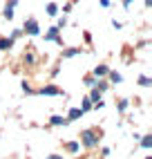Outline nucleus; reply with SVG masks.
I'll list each match as a JSON object with an SVG mask.
<instances>
[{
  "label": "nucleus",
  "instance_id": "nucleus-1",
  "mask_svg": "<svg viewBox=\"0 0 152 159\" xmlns=\"http://www.w3.org/2000/svg\"><path fill=\"white\" fill-rule=\"evenodd\" d=\"M101 139H103V132L101 130H83L81 132V143L85 148H96Z\"/></svg>",
  "mask_w": 152,
  "mask_h": 159
},
{
  "label": "nucleus",
  "instance_id": "nucleus-2",
  "mask_svg": "<svg viewBox=\"0 0 152 159\" xmlns=\"http://www.w3.org/2000/svg\"><path fill=\"white\" fill-rule=\"evenodd\" d=\"M23 34H27V36H38V34H40V25H38L36 18H27V20H25Z\"/></svg>",
  "mask_w": 152,
  "mask_h": 159
},
{
  "label": "nucleus",
  "instance_id": "nucleus-3",
  "mask_svg": "<svg viewBox=\"0 0 152 159\" xmlns=\"http://www.w3.org/2000/svg\"><path fill=\"white\" fill-rule=\"evenodd\" d=\"M36 94L38 97H65V92L58 88V85H45V88H40V90H36Z\"/></svg>",
  "mask_w": 152,
  "mask_h": 159
},
{
  "label": "nucleus",
  "instance_id": "nucleus-4",
  "mask_svg": "<svg viewBox=\"0 0 152 159\" xmlns=\"http://www.w3.org/2000/svg\"><path fill=\"white\" fill-rule=\"evenodd\" d=\"M16 5H18V0H7V2H5V9H2V18H5V20H9V23L14 20Z\"/></svg>",
  "mask_w": 152,
  "mask_h": 159
},
{
  "label": "nucleus",
  "instance_id": "nucleus-5",
  "mask_svg": "<svg viewBox=\"0 0 152 159\" xmlns=\"http://www.w3.org/2000/svg\"><path fill=\"white\" fill-rule=\"evenodd\" d=\"M58 31H60V29H58L56 25H54V27H49V29L45 31V40H54L56 45H65L63 40H60V36H58Z\"/></svg>",
  "mask_w": 152,
  "mask_h": 159
},
{
  "label": "nucleus",
  "instance_id": "nucleus-6",
  "mask_svg": "<svg viewBox=\"0 0 152 159\" xmlns=\"http://www.w3.org/2000/svg\"><path fill=\"white\" fill-rule=\"evenodd\" d=\"M67 123H72L67 116H60V114H51L49 116V125H67Z\"/></svg>",
  "mask_w": 152,
  "mask_h": 159
},
{
  "label": "nucleus",
  "instance_id": "nucleus-7",
  "mask_svg": "<svg viewBox=\"0 0 152 159\" xmlns=\"http://www.w3.org/2000/svg\"><path fill=\"white\" fill-rule=\"evenodd\" d=\"M14 43H16L14 38H7V36H2V38H0V52H9V49L14 47Z\"/></svg>",
  "mask_w": 152,
  "mask_h": 159
},
{
  "label": "nucleus",
  "instance_id": "nucleus-8",
  "mask_svg": "<svg viewBox=\"0 0 152 159\" xmlns=\"http://www.w3.org/2000/svg\"><path fill=\"white\" fill-rule=\"evenodd\" d=\"M65 150L72 152V155H76V152L81 150V141H65Z\"/></svg>",
  "mask_w": 152,
  "mask_h": 159
},
{
  "label": "nucleus",
  "instance_id": "nucleus-9",
  "mask_svg": "<svg viewBox=\"0 0 152 159\" xmlns=\"http://www.w3.org/2000/svg\"><path fill=\"white\" fill-rule=\"evenodd\" d=\"M83 114H85V112H83L81 108H72V110L67 112V119H69V121H78Z\"/></svg>",
  "mask_w": 152,
  "mask_h": 159
},
{
  "label": "nucleus",
  "instance_id": "nucleus-10",
  "mask_svg": "<svg viewBox=\"0 0 152 159\" xmlns=\"http://www.w3.org/2000/svg\"><path fill=\"white\" fill-rule=\"evenodd\" d=\"M78 54H81V47H67V49H63V58H74Z\"/></svg>",
  "mask_w": 152,
  "mask_h": 159
},
{
  "label": "nucleus",
  "instance_id": "nucleus-11",
  "mask_svg": "<svg viewBox=\"0 0 152 159\" xmlns=\"http://www.w3.org/2000/svg\"><path fill=\"white\" fill-rule=\"evenodd\" d=\"M107 72H110V67H107V65H96V67H94V76H96V79H103V76H107Z\"/></svg>",
  "mask_w": 152,
  "mask_h": 159
},
{
  "label": "nucleus",
  "instance_id": "nucleus-12",
  "mask_svg": "<svg viewBox=\"0 0 152 159\" xmlns=\"http://www.w3.org/2000/svg\"><path fill=\"white\" fill-rule=\"evenodd\" d=\"M141 148H143V150H150L152 148V134L150 132H145L143 137H141Z\"/></svg>",
  "mask_w": 152,
  "mask_h": 159
},
{
  "label": "nucleus",
  "instance_id": "nucleus-13",
  "mask_svg": "<svg viewBox=\"0 0 152 159\" xmlns=\"http://www.w3.org/2000/svg\"><path fill=\"white\" fill-rule=\"evenodd\" d=\"M107 79H110V83H116V85H118V83H123V76H121V74H118V72H107Z\"/></svg>",
  "mask_w": 152,
  "mask_h": 159
},
{
  "label": "nucleus",
  "instance_id": "nucleus-14",
  "mask_svg": "<svg viewBox=\"0 0 152 159\" xmlns=\"http://www.w3.org/2000/svg\"><path fill=\"white\" fill-rule=\"evenodd\" d=\"M139 85L141 88H152V79L143 74V76H139Z\"/></svg>",
  "mask_w": 152,
  "mask_h": 159
},
{
  "label": "nucleus",
  "instance_id": "nucleus-15",
  "mask_svg": "<svg viewBox=\"0 0 152 159\" xmlns=\"http://www.w3.org/2000/svg\"><path fill=\"white\" fill-rule=\"evenodd\" d=\"M25 65H36V56L34 54H31V52H25Z\"/></svg>",
  "mask_w": 152,
  "mask_h": 159
},
{
  "label": "nucleus",
  "instance_id": "nucleus-16",
  "mask_svg": "<svg viewBox=\"0 0 152 159\" xmlns=\"http://www.w3.org/2000/svg\"><path fill=\"white\" fill-rule=\"evenodd\" d=\"M81 110H83V112H90V110H92V101H90V97H85V99L81 101Z\"/></svg>",
  "mask_w": 152,
  "mask_h": 159
},
{
  "label": "nucleus",
  "instance_id": "nucleus-17",
  "mask_svg": "<svg viewBox=\"0 0 152 159\" xmlns=\"http://www.w3.org/2000/svg\"><path fill=\"white\" fill-rule=\"evenodd\" d=\"M47 14L49 16H58V5L56 2H47Z\"/></svg>",
  "mask_w": 152,
  "mask_h": 159
},
{
  "label": "nucleus",
  "instance_id": "nucleus-18",
  "mask_svg": "<svg viewBox=\"0 0 152 159\" xmlns=\"http://www.w3.org/2000/svg\"><path fill=\"white\" fill-rule=\"evenodd\" d=\"M20 88H23V92H25V94H36V90L31 88L27 81H20Z\"/></svg>",
  "mask_w": 152,
  "mask_h": 159
},
{
  "label": "nucleus",
  "instance_id": "nucleus-19",
  "mask_svg": "<svg viewBox=\"0 0 152 159\" xmlns=\"http://www.w3.org/2000/svg\"><path fill=\"white\" fill-rule=\"evenodd\" d=\"M83 83H85L87 88H94V85H96V76H94V74H90V76L83 79Z\"/></svg>",
  "mask_w": 152,
  "mask_h": 159
},
{
  "label": "nucleus",
  "instance_id": "nucleus-20",
  "mask_svg": "<svg viewBox=\"0 0 152 159\" xmlns=\"http://www.w3.org/2000/svg\"><path fill=\"white\" fill-rule=\"evenodd\" d=\"M101 94H103V92H101L99 88H92V92H90V101H92V103H94V101H99Z\"/></svg>",
  "mask_w": 152,
  "mask_h": 159
},
{
  "label": "nucleus",
  "instance_id": "nucleus-21",
  "mask_svg": "<svg viewBox=\"0 0 152 159\" xmlns=\"http://www.w3.org/2000/svg\"><path fill=\"white\" fill-rule=\"evenodd\" d=\"M94 88H99L101 92H105L110 85H107V81H103V79H96V85H94Z\"/></svg>",
  "mask_w": 152,
  "mask_h": 159
},
{
  "label": "nucleus",
  "instance_id": "nucleus-22",
  "mask_svg": "<svg viewBox=\"0 0 152 159\" xmlns=\"http://www.w3.org/2000/svg\"><path fill=\"white\" fill-rule=\"evenodd\" d=\"M127 105H130V99H121V101H118V112H125Z\"/></svg>",
  "mask_w": 152,
  "mask_h": 159
},
{
  "label": "nucleus",
  "instance_id": "nucleus-23",
  "mask_svg": "<svg viewBox=\"0 0 152 159\" xmlns=\"http://www.w3.org/2000/svg\"><path fill=\"white\" fill-rule=\"evenodd\" d=\"M65 25H67V18H65V16H60V18H58V23H56V27H58V29H63Z\"/></svg>",
  "mask_w": 152,
  "mask_h": 159
},
{
  "label": "nucleus",
  "instance_id": "nucleus-24",
  "mask_svg": "<svg viewBox=\"0 0 152 159\" xmlns=\"http://www.w3.org/2000/svg\"><path fill=\"white\" fill-rule=\"evenodd\" d=\"M20 36H23V31H20V29H14V31H11V36H9V38H14V40H18Z\"/></svg>",
  "mask_w": 152,
  "mask_h": 159
},
{
  "label": "nucleus",
  "instance_id": "nucleus-25",
  "mask_svg": "<svg viewBox=\"0 0 152 159\" xmlns=\"http://www.w3.org/2000/svg\"><path fill=\"white\" fill-rule=\"evenodd\" d=\"M112 27H114V29H121V27H123V23H121V20H116V18H114V20H112Z\"/></svg>",
  "mask_w": 152,
  "mask_h": 159
},
{
  "label": "nucleus",
  "instance_id": "nucleus-26",
  "mask_svg": "<svg viewBox=\"0 0 152 159\" xmlns=\"http://www.w3.org/2000/svg\"><path fill=\"white\" fill-rule=\"evenodd\" d=\"M83 38H85V43H92V34L90 31H83Z\"/></svg>",
  "mask_w": 152,
  "mask_h": 159
},
{
  "label": "nucleus",
  "instance_id": "nucleus-27",
  "mask_svg": "<svg viewBox=\"0 0 152 159\" xmlns=\"http://www.w3.org/2000/svg\"><path fill=\"white\" fill-rule=\"evenodd\" d=\"M72 7H74V2H67V5L63 7V11H65V14H67V11H72Z\"/></svg>",
  "mask_w": 152,
  "mask_h": 159
},
{
  "label": "nucleus",
  "instance_id": "nucleus-28",
  "mask_svg": "<svg viewBox=\"0 0 152 159\" xmlns=\"http://www.w3.org/2000/svg\"><path fill=\"white\" fill-rule=\"evenodd\" d=\"M110 152H112V148H103V150H101V157H107Z\"/></svg>",
  "mask_w": 152,
  "mask_h": 159
},
{
  "label": "nucleus",
  "instance_id": "nucleus-29",
  "mask_svg": "<svg viewBox=\"0 0 152 159\" xmlns=\"http://www.w3.org/2000/svg\"><path fill=\"white\" fill-rule=\"evenodd\" d=\"M101 7L103 9H110V0H101Z\"/></svg>",
  "mask_w": 152,
  "mask_h": 159
},
{
  "label": "nucleus",
  "instance_id": "nucleus-30",
  "mask_svg": "<svg viewBox=\"0 0 152 159\" xmlns=\"http://www.w3.org/2000/svg\"><path fill=\"white\" fill-rule=\"evenodd\" d=\"M143 5H145V7L150 9V7H152V0H143Z\"/></svg>",
  "mask_w": 152,
  "mask_h": 159
},
{
  "label": "nucleus",
  "instance_id": "nucleus-31",
  "mask_svg": "<svg viewBox=\"0 0 152 159\" xmlns=\"http://www.w3.org/2000/svg\"><path fill=\"white\" fill-rule=\"evenodd\" d=\"M47 159H63V157H60V155H49Z\"/></svg>",
  "mask_w": 152,
  "mask_h": 159
},
{
  "label": "nucleus",
  "instance_id": "nucleus-32",
  "mask_svg": "<svg viewBox=\"0 0 152 159\" xmlns=\"http://www.w3.org/2000/svg\"><path fill=\"white\" fill-rule=\"evenodd\" d=\"M145 159H152V157H145Z\"/></svg>",
  "mask_w": 152,
  "mask_h": 159
}]
</instances>
